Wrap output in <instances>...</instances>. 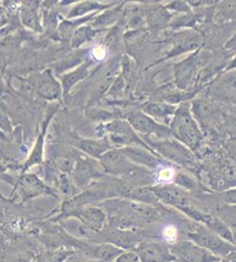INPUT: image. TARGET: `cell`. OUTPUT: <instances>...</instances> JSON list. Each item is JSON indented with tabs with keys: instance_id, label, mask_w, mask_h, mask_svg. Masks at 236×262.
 Segmentation results:
<instances>
[{
	"instance_id": "6da1fadb",
	"label": "cell",
	"mask_w": 236,
	"mask_h": 262,
	"mask_svg": "<svg viewBox=\"0 0 236 262\" xmlns=\"http://www.w3.org/2000/svg\"><path fill=\"white\" fill-rule=\"evenodd\" d=\"M168 128L173 139L189 148L193 153L197 152L204 140L202 130L198 126L189 103H184L176 110L170 121Z\"/></svg>"
},
{
	"instance_id": "7a4b0ae2",
	"label": "cell",
	"mask_w": 236,
	"mask_h": 262,
	"mask_svg": "<svg viewBox=\"0 0 236 262\" xmlns=\"http://www.w3.org/2000/svg\"><path fill=\"white\" fill-rule=\"evenodd\" d=\"M155 153L160 156L163 160H167L168 162H172L177 166H181L187 171L199 170L198 161L195 155L173 138L167 139H143Z\"/></svg>"
},
{
	"instance_id": "3957f363",
	"label": "cell",
	"mask_w": 236,
	"mask_h": 262,
	"mask_svg": "<svg viewBox=\"0 0 236 262\" xmlns=\"http://www.w3.org/2000/svg\"><path fill=\"white\" fill-rule=\"evenodd\" d=\"M186 235L193 243L207 249V251H209L210 253L220 257V258L235 253V244H231L228 242L223 241L222 238H220V236L213 234L210 230H208L205 226L194 224L193 228L186 233Z\"/></svg>"
},
{
	"instance_id": "277c9868",
	"label": "cell",
	"mask_w": 236,
	"mask_h": 262,
	"mask_svg": "<svg viewBox=\"0 0 236 262\" xmlns=\"http://www.w3.org/2000/svg\"><path fill=\"white\" fill-rule=\"evenodd\" d=\"M125 120L131 125L134 131L141 139H167L172 138L168 126L157 122L140 110L131 111L125 115Z\"/></svg>"
},
{
	"instance_id": "5b68a950",
	"label": "cell",
	"mask_w": 236,
	"mask_h": 262,
	"mask_svg": "<svg viewBox=\"0 0 236 262\" xmlns=\"http://www.w3.org/2000/svg\"><path fill=\"white\" fill-rule=\"evenodd\" d=\"M14 193H18L21 196V202H27L34 198L42 195H52L57 196L54 189L50 188L48 184H45L36 173L23 172L17 176L16 183L13 185V195Z\"/></svg>"
},
{
	"instance_id": "8992f818",
	"label": "cell",
	"mask_w": 236,
	"mask_h": 262,
	"mask_svg": "<svg viewBox=\"0 0 236 262\" xmlns=\"http://www.w3.org/2000/svg\"><path fill=\"white\" fill-rule=\"evenodd\" d=\"M170 251L175 257V262H217L221 259L190 241L176 242L170 246Z\"/></svg>"
},
{
	"instance_id": "52a82bcc",
	"label": "cell",
	"mask_w": 236,
	"mask_h": 262,
	"mask_svg": "<svg viewBox=\"0 0 236 262\" xmlns=\"http://www.w3.org/2000/svg\"><path fill=\"white\" fill-rule=\"evenodd\" d=\"M103 173L104 172H102V171L97 168L95 161L79 156V157H76L74 170L71 171L69 175H71V179L75 185L81 189L89 188L98 179L103 178Z\"/></svg>"
},
{
	"instance_id": "ba28073f",
	"label": "cell",
	"mask_w": 236,
	"mask_h": 262,
	"mask_svg": "<svg viewBox=\"0 0 236 262\" xmlns=\"http://www.w3.org/2000/svg\"><path fill=\"white\" fill-rule=\"evenodd\" d=\"M132 252L141 262H175L170 246L162 242H140Z\"/></svg>"
},
{
	"instance_id": "9c48e42d",
	"label": "cell",
	"mask_w": 236,
	"mask_h": 262,
	"mask_svg": "<svg viewBox=\"0 0 236 262\" xmlns=\"http://www.w3.org/2000/svg\"><path fill=\"white\" fill-rule=\"evenodd\" d=\"M153 191L155 193L159 202L164 203V205L172 206L176 210L184 206L193 205L192 196L189 195L186 190H184L180 186L175 185V184H170V185H152Z\"/></svg>"
},
{
	"instance_id": "30bf717a",
	"label": "cell",
	"mask_w": 236,
	"mask_h": 262,
	"mask_svg": "<svg viewBox=\"0 0 236 262\" xmlns=\"http://www.w3.org/2000/svg\"><path fill=\"white\" fill-rule=\"evenodd\" d=\"M98 161L102 166L103 172L112 175L113 178H121L132 163L121 150L113 149V148L107 150Z\"/></svg>"
},
{
	"instance_id": "8fae6325",
	"label": "cell",
	"mask_w": 236,
	"mask_h": 262,
	"mask_svg": "<svg viewBox=\"0 0 236 262\" xmlns=\"http://www.w3.org/2000/svg\"><path fill=\"white\" fill-rule=\"evenodd\" d=\"M120 150H121L132 163L143 166V167L145 168H149V170L152 171H154L155 168L159 167L162 163H164L163 158L160 157L158 153H155L153 149H147V148L132 145V147L121 148Z\"/></svg>"
},
{
	"instance_id": "7c38bea8",
	"label": "cell",
	"mask_w": 236,
	"mask_h": 262,
	"mask_svg": "<svg viewBox=\"0 0 236 262\" xmlns=\"http://www.w3.org/2000/svg\"><path fill=\"white\" fill-rule=\"evenodd\" d=\"M54 113H55V110L53 111L52 113H49V115L46 116V118L44 120V122H42L41 131H40L39 137H37L36 142H35L34 147H32L31 153H30V156L27 157V160L23 162V165L21 166V172L19 173L29 172L30 168L34 167V166H36V165H41V163L44 162L45 135H46L48 127H49V123H50V121H52Z\"/></svg>"
},
{
	"instance_id": "4fadbf2b",
	"label": "cell",
	"mask_w": 236,
	"mask_h": 262,
	"mask_svg": "<svg viewBox=\"0 0 236 262\" xmlns=\"http://www.w3.org/2000/svg\"><path fill=\"white\" fill-rule=\"evenodd\" d=\"M37 95L45 100H57L62 97L61 82L53 76L50 70H45L39 75L35 84Z\"/></svg>"
},
{
	"instance_id": "5bb4252c",
	"label": "cell",
	"mask_w": 236,
	"mask_h": 262,
	"mask_svg": "<svg viewBox=\"0 0 236 262\" xmlns=\"http://www.w3.org/2000/svg\"><path fill=\"white\" fill-rule=\"evenodd\" d=\"M72 144L81 153L86 155L92 160H99L107 150L112 149L105 138H98V139H89V138H81L79 135H74Z\"/></svg>"
},
{
	"instance_id": "9a60e30c",
	"label": "cell",
	"mask_w": 236,
	"mask_h": 262,
	"mask_svg": "<svg viewBox=\"0 0 236 262\" xmlns=\"http://www.w3.org/2000/svg\"><path fill=\"white\" fill-rule=\"evenodd\" d=\"M71 216L80 219L82 223V230L89 231H99L104 225L105 217H107L104 210L95 206H85L72 213Z\"/></svg>"
},
{
	"instance_id": "2e32d148",
	"label": "cell",
	"mask_w": 236,
	"mask_h": 262,
	"mask_svg": "<svg viewBox=\"0 0 236 262\" xmlns=\"http://www.w3.org/2000/svg\"><path fill=\"white\" fill-rule=\"evenodd\" d=\"M176 110H177L176 105L163 102H145L141 105V108H140V111L143 113L149 116L150 118L155 120L157 122L160 121V123H163L166 126L170 125V121L172 118V116L175 115Z\"/></svg>"
},
{
	"instance_id": "e0dca14e",
	"label": "cell",
	"mask_w": 236,
	"mask_h": 262,
	"mask_svg": "<svg viewBox=\"0 0 236 262\" xmlns=\"http://www.w3.org/2000/svg\"><path fill=\"white\" fill-rule=\"evenodd\" d=\"M90 75V60L81 63L80 66H77L76 69L71 72H67L61 76V86H62V95L66 97L69 92H71L72 88L76 84H79L80 81H82L84 79H86Z\"/></svg>"
},
{
	"instance_id": "ac0fdd59",
	"label": "cell",
	"mask_w": 236,
	"mask_h": 262,
	"mask_svg": "<svg viewBox=\"0 0 236 262\" xmlns=\"http://www.w3.org/2000/svg\"><path fill=\"white\" fill-rule=\"evenodd\" d=\"M140 242H143L141 238L134 231L115 230L110 233L107 243L113 244V246L124 249V251H134V248Z\"/></svg>"
},
{
	"instance_id": "d6986e66",
	"label": "cell",
	"mask_w": 236,
	"mask_h": 262,
	"mask_svg": "<svg viewBox=\"0 0 236 262\" xmlns=\"http://www.w3.org/2000/svg\"><path fill=\"white\" fill-rule=\"evenodd\" d=\"M22 6L23 7H21V19L25 26L35 31H40L41 25L39 17V2H26L22 3Z\"/></svg>"
},
{
	"instance_id": "ffe728a7",
	"label": "cell",
	"mask_w": 236,
	"mask_h": 262,
	"mask_svg": "<svg viewBox=\"0 0 236 262\" xmlns=\"http://www.w3.org/2000/svg\"><path fill=\"white\" fill-rule=\"evenodd\" d=\"M176 84L180 89H185L192 80V75L195 69V57H189L184 62L179 63L175 67Z\"/></svg>"
},
{
	"instance_id": "44dd1931",
	"label": "cell",
	"mask_w": 236,
	"mask_h": 262,
	"mask_svg": "<svg viewBox=\"0 0 236 262\" xmlns=\"http://www.w3.org/2000/svg\"><path fill=\"white\" fill-rule=\"evenodd\" d=\"M204 226L208 229V230L212 231L213 234H216L217 236L222 238L223 241L228 242V243H231V244H235L233 233H232V230L230 229V226H228L227 224L223 223L222 220H220L218 217H216V216H213V215L210 216L209 220L204 224Z\"/></svg>"
},
{
	"instance_id": "7402d4cb",
	"label": "cell",
	"mask_w": 236,
	"mask_h": 262,
	"mask_svg": "<svg viewBox=\"0 0 236 262\" xmlns=\"http://www.w3.org/2000/svg\"><path fill=\"white\" fill-rule=\"evenodd\" d=\"M122 9H124V4H118V6L113 9H105V12H103V13L94 17V19H92L90 26L95 30H97V27L102 29V27L110 26V25L114 24V22L121 17Z\"/></svg>"
},
{
	"instance_id": "603a6c76",
	"label": "cell",
	"mask_w": 236,
	"mask_h": 262,
	"mask_svg": "<svg viewBox=\"0 0 236 262\" xmlns=\"http://www.w3.org/2000/svg\"><path fill=\"white\" fill-rule=\"evenodd\" d=\"M114 6V3H98V2H82V3L77 4L75 6L71 11L68 12L67 17L69 19H74V18H79V17L85 16V14H89L90 12H94L98 11V9H109L110 7Z\"/></svg>"
},
{
	"instance_id": "cb8c5ba5",
	"label": "cell",
	"mask_w": 236,
	"mask_h": 262,
	"mask_svg": "<svg viewBox=\"0 0 236 262\" xmlns=\"http://www.w3.org/2000/svg\"><path fill=\"white\" fill-rule=\"evenodd\" d=\"M177 168L175 166L162 163L158 168L153 171L154 176V185H170L175 183V178L177 175Z\"/></svg>"
},
{
	"instance_id": "d4e9b609",
	"label": "cell",
	"mask_w": 236,
	"mask_h": 262,
	"mask_svg": "<svg viewBox=\"0 0 236 262\" xmlns=\"http://www.w3.org/2000/svg\"><path fill=\"white\" fill-rule=\"evenodd\" d=\"M125 252L124 249L118 248V247L113 246L110 243H102L99 246L95 247L94 249V257L97 261L100 262H110L114 261L120 254Z\"/></svg>"
},
{
	"instance_id": "484cf974",
	"label": "cell",
	"mask_w": 236,
	"mask_h": 262,
	"mask_svg": "<svg viewBox=\"0 0 236 262\" xmlns=\"http://www.w3.org/2000/svg\"><path fill=\"white\" fill-rule=\"evenodd\" d=\"M98 30L92 29L91 26H80L79 29H76V31H75L74 35L71 36V47L74 48V49L81 47V45L85 44L86 41H90V40L95 36Z\"/></svg>"
},
{
	"instance_id": "4316f807",
	"label": "cell",
	"mask_w": 236,
	"mask_h": 262,
	"mask_svg": "<svg viewBox=\"0 0 236 262\" xmlns=\"http://www.w3.org/2000/svg\"><path fill=\"white\" fill-rule=\"evenodd\" d=\"M59 190H61L64 195L68 196V200L69 198H74L75 195L79 194L77 186L74 184L69 173H59Z\"/></svg>"
},
{
	"instance_id": "83f0119b",
	"label": "cell",
	"mask_w": 236,
	"mask_h": 262,
	"mask_svg": "<svg viewBox=\"0 0 236 262\" xmlns=\"http://www.w3.org/2000/svg\"><path fill=\"white\" fill-rule=\"evenodd\" d=\"M173 184L182 188L184 190H186L187 193L192 190H195L198 186V183L194 179V176L189 175V173L184 172V171H177V175H176L175 183Z\"/></svg>"
},
{
	"instance_id": "f1b7e54d",
	"label": "cell",
	"mask_w": 236,
	"mask_h": 262,
	"mask_svg": "<svg viewBox=\"0 0 236 262\" xmlns=\"http://www.w3.org/2000/svg\"><path fill=\"white\" fill-rule=\"evenodd\" d=\"M86 116L87 118H90V121L99 123H107L109 121L115 120V116L112 112H108L107 110H89L86 112Z\"/></svg>"
},
{
	"instance_id": "f546056e",
	"label": "cell",
	"mask_w": 236,
	"mask_h": 262,
	"mask_svg": "<svg viewBox=\"0 0 236 262\" xmlns=\"http://www.w3.org/2000/svg\"><path fill=\"white\" fill-rule=\"evenodd\" d=\"M160 236L163 239V243H166L167 246H172L179 241V229L173 224H168V225L163 226Z\"/></svg>"
},
{
	"instance_id": "4dcf8cb0",
	"label": "cell",
	"mask_w": 236,
	"mask_h": 262,
	"mask_svg": "<svg viewBox=\"0 0 236 262\" xmlns=\"http://www.w3.org/2000/svg\"><path fill=\"white\" fill-rule=\"evenodd\" d=\"M90 59H92L94 62H104L108 58V54H109V50L105 47L104 44L99 42V44H95L90 48Z\"/></svg>"
},
{
	"instance_id": "1f68e13d",
	"label": "cell",
	"mask_w": 236,
	"mask_h": 262,
	"mask_svg": "<svg viewBox=\"0 0 236 262\" xmlns=\"http://www.w3.org/2000/svg\"><path fill=\"white\" fill-rule=\"evenodd\" d=\"M14 130V126L12 123L11 116L7 112L6 108L0 105V131L4 134H12Z\"/></svg>"
},
{
	"instance_id": "d6a6232c",
	"label": "cell",
	"mask_w": 236,
	"mask_h": 262,
	"mask_svg": "<svg viewBox=\"0 0 236 262\" xmlns=\"http://www.w3.org/2000/svg\"><path fill=\"white\" fill-rule=\"evenodd\" d=\"M124 88H125V76L124 75H118L115 76V79L113 80L112 85L109 86V92L108 94L112 95V97H120V95L124 94Z\"/></svg>"
},
{
	"instance_id": "836d02e7",
	"label": "cell",
	"mask_w": 236,
	"mask_h": 262,
	"mask_svg": "<svg viewBox=\"0 0 236 262\" xmlns=\"http://www.w3.org/2000/svg\"><path fill=\"white\" fill-rule=\"evenodd\" d=\"M221 196V203L227 206L235 205V189L231 188L228 190H223L220 193Z\"/></svg>"
},
{
	"instance_id": "e575fe53",
	"label": "cell",
	"mask_w": 236,
	"mask_h": 262,
	"mask_svg": "<svg viewBox=\"0 0 236 262\" xmlns=\"http://www.w3.org/2000/svg\"><path fill=\"white\" fill-rule=\"evenodd\" d=\"M0 179L4 181H7V183L12 184V185H14V183H16V179L14 176L11 175V171H9V167L6 165L4 162H2L0 161Z\"/></svg>"
},
{
	"instance_id": "d590c367",
	"label": "cell",
	"mask_w": 236,
	"mask_h": 262,
	"mask_svg": "<svg viewBox=\"0 0 236 262\" xmlns=\"http://www.w3.org/2000/svg\"><path fill=\"white\" fill-rule=\"evenodd\" d=\"M114 262H141V261H140L139 257L136 256L135 252L125 251L114 259Z\"/></svg>"
},
{
	"instance_id": "8d00e7d4",
	"label": "cell",
	"mask_w": 236,
	"mask_h": 262,
	"mask_svg": "<svg viewBox=\"0 0 236 262\" xmlns=\"http://www.w3.org/2000/svg\"><path fill=\"white\" fill-rule=\"evenodd\" d=\"M167 8L168 9H175V11H180V12H187V11H189L187 3H185V2H173V3L168 4Z\"/></svg>"
},
{
	"instance_id": "74e56055",
	"label": "cell",
	"mask_w": 236,
	"mask_h": 262,
	"mask_svg": "<svg viewBox=\"0 0 236 262\" xmlns=\"http://www.w3.org/2000/svg\"><path fill=\"white\" fill-rule=\"evenodd\" d=\"M217 262H235V253L230 254V256H227V257H223V258H221L220 261H217Z\"/></svg>"
},
{
	"instance_id": "f35d334b",
	"label": "cell",
	"mask_w": 236,
	"mask_h": 262,
	"mask_svg": "<svg viewBox=\"0 0 236 262\" xmlns=\"http://www.w3.org/2000/svg\"><path fill=\"white\" fill-rule=\"evenodd\" d=\"M86 262H100V261H97V259H94V261H86Z\"/></svg>"
}]
</instances>
